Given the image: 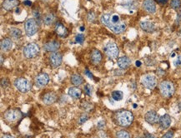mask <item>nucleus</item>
Wrapping results in <instances>:
<instances>
[{
  "mask_svg": "<svg viewBox=\"0 0 181 138\" xmlns=\"http://www.w3.org/2000/svg\"><path fill=\"white\" fill-rule=\"evenodd\" d=\"M3 56L1 55V66H3Z\"/></svg>",
  "mask_w": 181,
  "mask_h": 138,
  "instance_id": "obj_44",
  "label": "nucleus"
},
{
  "mask_svg": "<svg viewBox=\"0 0 181 138\" xmlns=\"http://www.w3.org/2000/svg\"><path fill=\"white\" fill-rule=\"evenodd\" d=\"M14 87H16V89L19 92L22 93H27L32 88V83L30 81H28L24 77H19L14 81Z\"/></svg>",
  "mask_w": 181,
  "mask_h": 138,
  "instance_id": "obj_5",
  "label": "nucleus"
},
{
  "mask_svg": "<svg viewBox=\"0 0 181 138\" xmlns=\"http://www.w3.org/2000/svg\"><path fill=\"white\" fill-rule=\"evenodd\" d=\"M23 53L25 58L27 59H33L38 56L39 53V47L35 43H31L24 47L23 50Z\"/></svg>",
  "mask_w": 181,
  "mask_h": 138,
  "instance_id": "obj_4",
  "label": "nucleus"
},
{
  "mask_svg": "<svg viewBox=\"0 0 181 138\" xmlns=\"http://www.w3.org/2000/svg\"><path fill=\"white\" fill-rule=\"evenodd\" d=\"M160 116L158 115L156 111H149L144 116V120L149 124L153 125L155 123H158L159 121Z\"/></svg>",
  "mask_w": 181,
  "mask_h": 138,
  "instance_id": "obj_12",
  "label": "nucleus"
},
{
  "mask_svg": "<svg viewBox=\"0 0 181 138\" xmlns=\"http://www.w3.org/2000/svg\"><path fill=\"white\" fill-rule=\"evenodd\" d=\"M24 3L25 5H27V6L32 5V3H31L30 1H28V0H26V1H24Z\"/></svg>",
  "mask_w": 181,
  "mask_h": 138,
  "instance_id": "obj_39",
  "label": "nucleus"
},
{
  "mask_svg": "<svg viewBox=\"0 0 181 138\" xmlns=\"http://www.w3.org/2000/svg\"><path fill=\"white\" fill-rule=\"evenodd\" d=\"M91 61L93 64H99L102 61L101 52L98 49H93L91 52Z\"/></svg>",
  "mask_w": 181,
  "mask_h": 138,
  "instance_id": "obj_22",
  "label": "nucleus"
},
{
  "mask_svg": "<svg viewBox=\"0 0 181 138\" xmlns=\"http://www.w3.org/2000/svg\"><path fill=\"white\" fill-rule=\"evenodd\" d=\"M60 48V44L58 41H50L44 45V49L46 52H56Z\"/></svg>",
  "mask_w": 181,
  "mask_h": 138,
  "instance_id": "obj_14",
  "label": "nucleus"
},
{
  "mask_svg": "<svg viewBox=\"0 0 181 138\" xmlns=\"http://www.w3.org/2000/svg\"><path fill=\"white\" fill-rule=\"evenodd\" d=\"M168 0H159V3H161V4H165V3H167Z\"/></svg>",
  "mask_w": 181,
  "mask_h": 138,
  "instance_id": "obj_41",
  "label": "nucleus"
},
{
  "mask_svg": "<svg viewBox=\"0 0 181 138\" xmlns=\"http://www.w3.org/2000/svg\"><path fill=\"white\" fill-rule=\"evenodd\" d=\"M171 122H172L171 117L168 114H165V115H163L159 117V123L162 129H168L171 125Z\"/></svg>",
  "mask_w": 181,
  "mask_h": 138,
  "instance_id": "obj_15",
  "label": "nucleus"
},
{
  "mask_svg": "<svg viewBox=\"0 0 181 138\" xmlns=\"http://www.w3.org/2000/svg\"><path fill=\"white\" fill-rule=\"evenodd\" d=\"M170 7L174 9H179L181 7V0H171Z\"/></svg>",
  "mask_w": 181,
  "mask_h": 138,
  "instance_id": "obj_29",
  "label": "nucleus"
},
{
  "mask_svg": "<svg viewBox=\"0 0 181 138\" xmlns=\"http://www.w3.org/2000/svg\"><path fill=\"white\" fill-rule=\"evenodd\" d=\"M50 82V76L47 73H42L37 75L35 77V84L37 87H44Z\"/></svg>",
  "mask_w": 181,
  "mask_h": 138,
  "instance_id": "obj_11",
  "label": "nucleus"
},
{
  "mask_svg": "<svg viewBox=\"0 0 181 138\" xmlns=\"http://www.w3.org/2000/svg\"><path fill=\"white\" fill-rule=\"evenodd\" d=\"M88 119V115L87 113H83L81 116H80V119H79V124L82 125L84 124V122H86Z\"/></svg>",
  "mask_w": 181,
  "mask_h": 138,
  "instance_id": "obj_30",
  "label": "nucleus"
},
{
  "mask_svg": "<svg viewBox=\"0 0 181 138\" xmlns=\"http://www.w3.org/2000/svg\"><path fill=\"white\" fill-rule=\"evenodd\" d=\"M55 20V15L52 13H50V14H46L45 16L44 17V19H43V22L45 25L47 26H50L52 23H54Z\"/></svg>",
  "mask_w": 181,
  "mask_h": 138,
  "instance_id": "obj_25",
  "label": "nucleus"
},
{
  "mask_svg": "<svg viewBox=\"0 0 181 138\" xmlns=\"http://www.w3.org/2000/svg\"><path fill=\"white\" fill-rule=\"evenodd\" d=\"M0 47H1V50L3 52L9 51L13 48V42H12L10 38L2 39L1 40V44H0Z\"/></svg>",
  "mask_w": 181,
  "mask_h": 138,
  "instance_id": "obj_21",
  "label": "nucleus"
},
{
  "mask_svg": "<svg viewBox=\"0 0 181 138\" xmlns=\"http://www.w3.org/2000/svg\"><path fill=\"white\" fill-rule=\"evenodd\" d=\"M117 64H118L119 68H121V69H127L131 64V61H130V59L128 57L123 56V57H121L119 58Z\"/></svg>",
  "mask_w": 181,
  "mask_h": 138,
  "instance_id": "obj_19",
  "label": "nucleus"
},
{
  "mask_svg": "<svg viewBox=\"0 0 181 138\" xmlns=\"http://www.w3.org/2000/svg\"><path fill=\"white\" fill-rule=\"evenodd\" d=\"M100 22L105 27H107L109 29L112 31L113 33L115 34H120L123 33L127 27V24L124 22H119L118 23H113L110 21V14H103L100 17Z\"/></svg>",
  "mask_w": 181,
  "mask_h": 138,
  "instance_id": "obj_1",
  "label": "nucleus"
},
{
  "mask_svg": "<svg viewBox=\"0 0 181 138\" xmlns=\"http://www.w3.org/2000/svg\"><path fill=\"white\" fill-rule=\"evenodd\" d=\"M63 61V56L58 52H54L50 56V64L53 68H58L61 65Z\"/></svg>",
  "mask_w": 181,
  "mask_h": 138,
  "instance_id": "obj_10",
  "label": "nucleus"
},
{
  "mask_svg": "<svg viewBox=\"0 0 181 138\" xmlns=\"http://www.w3.org/2000/svg\"><path fill=\"white\" fill-rule=\"evenodd\" d=\"M70 79H71V82L74 86H80L84 83V78L80 74H73Z\"/></svg>",
  "mask_w": 181,
  "mask_h": 138,
  "instance_id": "obj_24",
  "label": "nucleus"
},
{
  "mask_svg": "<svg viewBox=\"0 0 181 138\" xmlns=\"http://www.w3.org/2000/svg\"><path fill=\"white\" fill-rule=\"evenodd\" d=\"M159 91L164 98H170L175 93V86L170 81H163L159 84Z\"/></svg>",
  "mask_w": 181,
  "mask_h": 138,
  "instance_id": "obj_3",
  "label": "nucleus"
},
{
  "mask_svg": "<svg viewBox=\"0 0 181 138\" xmlns=\"http://www.w3.org/2000/svg\"><path fill=\"white\" fill-rule=\"evenodd\" d=\"M141 82L144 87L148 89H154L157 86V79L155 76L152 74H146L141 79Z\"/></svg>",
  "mask_w": 181,
  "mask_h": 138,
  "instance_id": "obj_9",
  "label": "nucleus"
},
{
  "mask_svg": "<svg viewBox=\"0 0 181 138\" xmlns=\"http://www.w3.org/2000/svg\"><path fill=\"white\" fill-rule=\"evenodd\" d=\"M22 118V112L19 109H9L4 113V119L8 123H15Z\"/></svg>",
  "mask_w": 181,
  "mask_h": 138,
  "instance_id": "obj_6",
  "label": "nucleus"
},
{
  "mask_svg": "<svg viewBox=\"0 0 181 138\" xmlns=\"http://www.w3.org/2000/svg\"><path fill=\"white\" fill-rule=\"evenodd\" d=\"M19 4V0H4L3 2V8L7 10V11H10L14 8H16L17 6Z\"/></svg>",
  "mask_w": 181,
  "mask_h": 138,
  "instance_id": "obj_18",
  "label": "nucleus"
},
{
  "mask_svg": "<svg viewBox=\"0 0 181 138\" xmlns=\"http://www.w3.org/2000/svg\"><path fill=\"white\" fill-rule=\"evenodd\" d=\"M68 94L71 97V98H74V99H79L82 95V92L81 90L77 87H72L69 89Z\"/></svg>",
  "mask_w": 181,
  "mask_h": 138,
  "instance_id": "obj_23",
  "label": "nucleus"
},
{
  "mask_svg": "<svg viewBox=\"0 0 181 138\" xmlns=\"http://www.w3.org/2000/svg\"><path fill=\"white\" fill-rule=\"evenodd\" d=\"M38 29H39V26H38V23L36 22L35 19H27V21L25 22L24 24V30L26 35L28 36V37L33 36L38 32Z\"/></svg>",
  "mask_w": 181,
  "mask_h": 138,
  "instance_id": "obj_8",
  "label": "nucleus"
},
{
  "mask_svg": "<svg viewBox=\"0 0 181 138\" xmlns=\"http://www.w3.org/2000/svg\"><path fill=\"white\" fill-rule=\"evenodd\" d=\"M104 126H105V122H104V121H100V122H98V124H97V127L99 128V129H101V128L104 127Z\"/></svg>",
  "mask_w": 181,
  "mask_h": 138,
  "instance_id": "obj_36",
  "label": "nucleus"
},
{
  "mask_svg": "<svg viewBox=\"0 0 181 138\" xmlns=\"http://www.w3.org/2000/svg\"><path fill=\"white\" fill-rule=\"evenodd\" d=\"M178 107H179V111H181V102H179Z\"/></svg>",
  "mask_w": 181,
  "mask_h": 138,
  "instance_id": "obj_45",
  "label": "nucleus"
},
{
  "mask_svg": "<svg viewBox=\"0 0 181 138\" xmlns=\"http://www.w3.org/2000/svg\"><path fill=\"white\" fill-rule=\"evenodd\" d=\"M84 92L87 95L91 96L92 93H93V87H92V86L89 85V84H86L84 87Z\"/></svg>",
  "mask_w": 181,
  "mask_h": 138,
  "instance_id": "obj_31",
  "label": "nucleus"
},
{
  "mask_svg": "<svg viewBox=\"0 0 181 138\" xmlns=\"http://www.w3.org/2000/svg\"><path fill=\"white\" fill-rule=\"evenodd\" d=\"M88 1H89V0H88Z\"/></svg>",
  "mask_w": 181,
  "mask_h": 138,
  "instance_id": "obj_46",
  "label": "nucleus"
},
{
  "mask_svg": "<svg viewBox=\"0 0 181 138\" xmlns=\"http://www.w3.org/2000/svg\"><path fill=\"white\" fill-rule=\"evenodd\" d=\"M95 14L93 13V11H90L88 14V17H87V19H88V21L89 23H93L95 21Z\"/></svg>",
  "mask_w": 181,
  "mask_h": 138,
  "instance_id": "obj_32",
  "label": "nucleus"
},
{
  "mask_svg": "<svg viewBox=\"0 0 181 138\" xmlns=\"http://www.w3.org/2000/svg\"><path fill=\"white\" fill-rule=\"evenodd\" d=\"M181 65V57H177V59L175 61V66L176 67H178V66Z\"/></svg>",
  "mask_w": 181,
  "mask_h": 138,
  "instance_id": "obj_37",
  "label": "nucleus"
},
{
  "mask_svg": "<svg viewBox=\"0 0 181 138\" xmlns=\"http://www.w3.org/2000/svg\"><path fill=\"white\" fill-rule=\"evenodd\" d=\"M181 23V11L179 12L177 15V19H176V23Z\"/></svg>",
  "mask_w": 181,
  "mask_h": 138,
  "instance_id": "obj_38",
  "label": "nucleus"
},
{
  "mask_svg": "<svg viewBox=\"0 0 181 138\" xmlns=\"http://www.w3.org/2000/svg\"><path fill=\"white\" fill-rule=\"evenodd\" d=\"M143 8L149 14H154L156 12V4L154 0H144Z\"/></svg>",
  "mask_w": 181,
  "mask_h": 138,
  "instance_id": "obj_13",
  "label": "nucleus"
},
{
  "mask_svg": "<svg viewBox=\"0 0 181 138\" xmlns=\"http://www.w3.org/2000/svg\"><path fill=\"white\" fill-rule=\"evenodd\" d=\"M136 66H137V67H140V66H141V62L137 61V62H136Z\"/></svg>",
  "mask_w": 181,
  "mask_h": 138,
  "instance_id": "obj_43",
  "label": "nucleus"
},
{
  "mask_svg": "<svg viewBox=\"0 0 181 138\" xmlns=\"http://www.w3.org/2000/svg\"><path fill=\"white\" fill-rule=\"evenodd\" d=\"M104 52L107 55L108 57H110V59H115L117 58L119 54V49L115 43L110 42L108 43L104 48Z\"/></svg>",
  "mask_w": 181,
  "mask_h": 138,
  "instance_id": "obj_7",
  "label": "nucleus"
},
{
  "mask_svg": "<svg viewBox=\"0 0 181 138\" xmlns=\"http://www.w3.org/2000/svg\"><path fill=\"white\" fill-rule=\"evenodd\" d=\"M85 73H86V75H88V76L89 77H90V78H93V75H92V74H91V73H89V72H88V70H86V71H85Z\"/></svg>",
  "mask_w": 181,
  "mask_h": 138,
  "instance_id": "obj_40",
  "label": "nucleus"
},
{
  "mask_svg": "<svg viewBox=\"0 0 181 138\" xmlns=\"http://www.w3.org/2000/svg\"><path fill=\"white\" fill-rule=\"evenodd\" d=\"M56 100H57V96L52 92H47L43 97V102L46 105H51L53 103H54Z\"/></svg>",
  "mask_w": 181,
  "mask_h": 138,
  "instance_id": "obj_17",
  "label": "nucleus"
},
{
  "mask_svg": "<svg viewBox=\"0 0 181 138\" xmlns=\"http://www.w3.org/2000/svg\"><path fill=\"white\" fill-rule=\"evenodd\" d=\"M55 33L58 36L61 37V38H64L67 37L69 34V31L67 29V27L63 24H62L61 23H58L56 26H55Z\"/></svg>",
  "mask_w": 181,
  "mask_h": 138,
  "instance_id": "obj_16",
  "label": "nucleus"
},
{
  "mask_svg": "<svg viewBox=\"0 0 181 138\" xmlns=\"http://www.w3.org/2000/svg\"><path fill=\"white\" fill-rule=\"evenodd\" d=\"M140 27L146 33H153L155 30V26L154 23L149 21H144L140 23Z\"/></svg>",
  "mask_w": 181,
  "mask_h": 138,
  "instance_id": "obj_20",
  "label": "nucleus"
},
{
  "mask_svg": "<svg viewBox=\"0 0 181 138\" xmlns=\"http://www.w3.org/2000/svg\"><path fill=\"white\" fill-rule=\"evenodd\" d=\"M115 122L122 127H128L134 121V115L128 110H120L117 111L114 116Z\"/></svg>",
  "mask_w": 181,
  "mask_h": 138,
  "instance_id": "obj_2",
  "label": "nucleus"
},
{
  "mask_svg": "<svg viewBox=\"0 0 181 138\" xmlns=\"http://www.w3.org/2000/svg\"><path fill=\"white\" fill-rule=\"evenodd\" d=\"M9 35L11 36V38H13L14 39H19L21 38V36H22V32L19 28L11 27L9 29Z\"/></svg>",
  "mask_w": 181,
  "mask_h": 138,
  "instance_id": "obj_26",
  "label": "nucleus"
},
{
  "mask_svg": "<svg viewBox=\"0 0 181 138\" xmlns=\"http://www.w3.org/2000/svg\"><path fill=\"white\" fill-rule=\"evenodd\" d=\"M84 41V36L83 34H78L76 37H75V42L78 43V44H82Z\"/></svg>",
  "mask_w": 181,
  "mask_h": 138,
  "instance_id": "obj_33",
  "label": "nucleus"
},
{
  "mask_svg": "<svg viewBox=\"0 0 181 138\" xmlns=\"http://www.w3.org/2000/svg\"><path fill=\"white\" fill-rule=\"evenodd\" d=\"M112 98L114 101H121L123 98V93L121 91H114L112 92Z\"/></svg>",
  "mask_w": 181,
  "mask_h": 138,
  "instance_id": "obj_27",
  "label": "nucleus"
},
{
  "mask_svg": "<svg viewBox=\"0 0 181 138\" xmlns=\"http://www.w3.org/2000/svg\"><path fill=\"white\" fill-rule=\"evenodd\" d=\"M174 136V132L172 131H170V132H168L165 134V135L163 136V137L164 138H171Z\"/></svg>",
  "mask_w": 181,
  "mask_h": 138,
  "instance_id": "obj_35",
  "label": "nucleus"
},
{
  "mask_svg": "<svg viewBox=\"0 0 181 138\" xmlns=\"http://www.w3.org/2000/svg\"><path fill=\"white\" fill-rule=\"evenodd\" d=\"M8 85H9V81H8V79L3 77L2 80H1V86H2V87H7Z\"/></svg>",
  "mask_w": 181,
  "mask_h": 138,
  "instance_id": "obj_34",
  "label": "nucleus"
},
{
  "mask_svg": "<svg viewBox=\"0 0 181 138\" xmlns=\"http://www.w3.org/2000/svg\"><path fill=\"white\" fill-rule=\"evenodd\" d=\"M116 136L119 138H129L130 137V135L128 132L124 130H121L119 132L116 133Z\"/></svg>",
  "mask_w": 181,
  "mask_h": 138,
  "instance_id": "obj_28",
  "label": "nucleus"
},
{
  "mask_svg": "<svg viewBox=\"0 0 181 138\" xmlns=\"http://www.w3.org/2000/svg\"><path fill=\"white\" fill-rule=\"evenodd\" d=\"M144 136H148V137H154V135H151V134H144Z\"/></svg>",
  "mask_w": 181,
  "mask_h": 138,
  "instance_id": "obj_42",
  "label": "nucleus"
}]
</instances>
